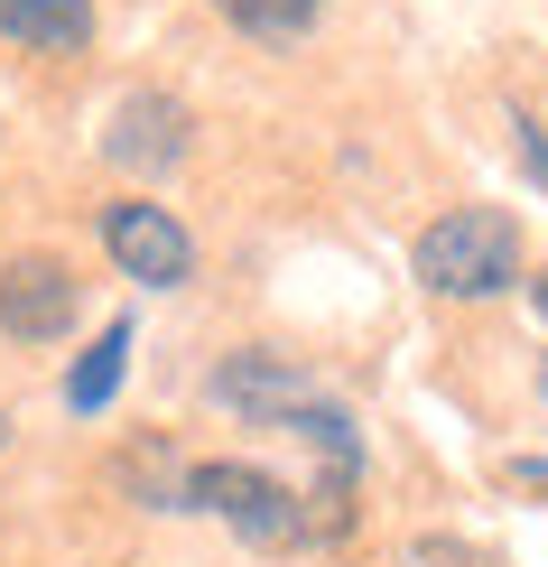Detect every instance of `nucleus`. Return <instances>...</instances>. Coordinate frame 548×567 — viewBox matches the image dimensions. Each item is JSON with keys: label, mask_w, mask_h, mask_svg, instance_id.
Masks as SVG:
<instances>
[{"label": "nucleus", "mask_w": 548, "mask_h": 567, "mask_svg": "<svg viewBox=\"0 0 548 567\" xmlns=\"http://www.w3.org/2000/svg\"><path fill=\"white\" fill-rule=\"evenodd\" d=\"M84 307V279L56 261V251H19L0 261V336L10 344H56Z\"/></svg>", "instance_id": "20e7f679"}, {"label": "nucleus", "mask_w": 548, "mask_h": 567, "mask_svg": "<svg viewBox=\"0 0 548 567\" xmlns=\"http://www.w3.org/2000/svg\"><path fill=\"white\" fill-rule=\"evenodd\" d=\"M539 391H548V372H539Z\"/></svg>", "instance_id": "4468645a"}, {"label": "nucleus", "mask_w": 548, "mask_h": 567, "mask_svg": "<svg viewBox=\"0 0 548 567\" xmlns=\"http://www.w3.org/2000/svg\"><path fill=\"white\" fill-rule=\"evenodd\" d=\"M511 484H539V493H548V456H520V465H511Z\"/></svg>", "instance_id": "9b49d317"}, {"label": "nucleus", "mask_w": 548, "mask_h": 567, "mask_svg": "<svg viewBox=\"0 0 548 567\" xmlns=\"http://www.w3.org/2000/svg\"><path fill=\"white\" fill-rule=\"evenodd\" d=\"M103 150H112V168H139V177H168L186 150H196V112L177 103V93H158V84H139L112 103V122H103Z\"/></svg>", "instance_id": "39448f33"}, {"label": "nucleus", "mask_w": 548, "mask_h": 567, "mask_svg": "<svg viewBox=\"0 0 548 567\" xmlns=\"http://www.w3.org/2000/svg\"><path fill=\"white\" fill-rule=\"evenodd\" d=\"M511 140H520V158H530V177L548 186V122H530V112H511Z\"/></svg>", "instance_id": "9d476101"}, {"label": "nucleus", "mask_w": 548, "mask_h": 567, "mask_svg": "<svg viewBox=\"0 0 548 567\" xmlns=\"http://www.w3.org/2000/svg\"><path fill=\"white\" fill-rule=\"evenodd\" d=\"M539 317H548V270H539Z\"/></svg>", "instance_id": "f8f14e48"}, {"label": "nucleus", "mask_w": 548, "mask_h": 567, "mask_svg": "<svg viewBox=\"0 0 548 567\" xmlns=\"http://www.w3.org/2000/svg\"><path fill=\"white\" fill-rule=\"evenodd\" d=\"M0 38L38 56H84L93 47V0H0Z\"/></svg>", "instance_id": "423d86ee"}, {"label": "nucleus", "mask_w": 548, "mask_h": 567, "mask_svg": "<svg viewBox=\"0 0 548 567\" xmlns=\"http://www.w3.org/2000/svg\"><path fill=\"white\" fill-rule=\"evenodd\" d=\"M177 512H214V522L242 530L251 549H298V539H317L307 493H289L279 475H260V465H242V456L186 465V503H177Z\"/></svg>", "instance_id": "f03ea898"}, {"label": "nucleus", "mask_w": 548, "mask_h": 567, "mask_svg": "<svg viewBox=\"0 0 548 567\" xmlns=\"http://www.w3.org/2000/svg\"><path fill=\"white\" fill-rule=\"evenodd\" d=\"M0 446H10V410H0Z\"/></svg>", "instance_id": "ddd939ff"}, {"label": "nucleus", "mask_w": 548, "mask_h": 567, "mask_svg": "<svg viewBox=\"0 0 548 567\" xmlns=\"http://www.w3.org/2000/svg\"><path fill=\"white\" fill-rule=\"evenodd\" d=\"M410 567H503V558H493V549H474V539L427 530V539H410Z\"/></svg>", "instance_id": "1a4fd4ad"}, {"label": "nucleus", "mask_w": 548, "mask_h": 567, "mask_svg": "<svg viewBox=\"0 0 548 567\" xmlns=\"http://www.w3.org/2000/svg\"><path fill=\"white\" fill-rule=\"evenodd\" d=\"M122 372H131V317H112L103 336L75 353V372H65V410H75V419H103L112 391H122Z\"/></svg>", "instance_id": "0eeeda50"}, {"label": "nucleus", "mask_w": 548, "mask_h": 567, "mask_svg": "<svg viewBox=\"0 0 548 567\" xmlns=\"http://www.w3.org/2000/svg\"><path fill=\"white\" fill-rule=\"evenodd\" d=\"M103 251L122 261V279H139V289H186V279H196L186 224L168 205H149V196H112L103 205Z\"/></svg>", "instance_id": "7ed1b4c3"}, {"label": "nucleus", "mask_w": 548, "mask_h": 567, "mask_svg": "<svg viewBox=\"0 0 548 567\" xmlns=\"http://www.w3.org/2000/svg\"><path fill=\"white\" fill-rule=\"evenodd\" d=\"M410 270L427 298H503L520 279V224L503 205H456V215H437L418 233Z\"/></svg>", "instance_id": "f257e3e1"}, {"label": "nucleus", "mask_w": 548, "mask_h": 567, "mask_svg": "<svg viewBox=\"0 0 548 567\" xmlns=\"http://www.w3.org/2000/svg\"><path fill=\"white\" fill-rule=\"evenodd\" d=\"M214 10H224L242 38H260V47H289V38L317 29V0H214Z\"/></svg>", "instance_id": "6e6552de"}]
</instances>
